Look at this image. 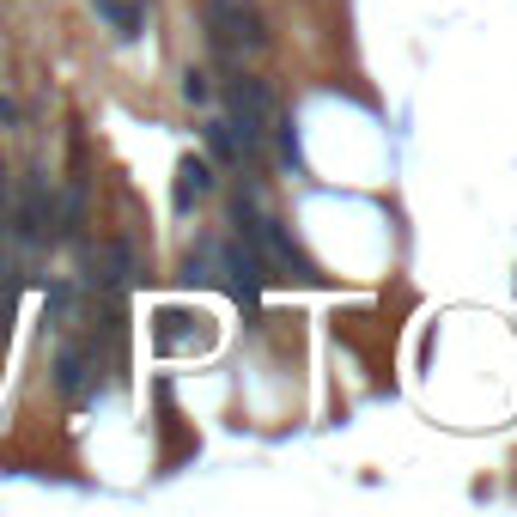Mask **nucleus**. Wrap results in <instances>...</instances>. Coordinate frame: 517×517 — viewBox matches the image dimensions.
Segmentation results:
<instances>
[{
	"instance_id": "obj_9",
	"label": "nucleus",
	"mask_w": 517,
	"mask_h": 517,
	"mask_svg": "<svg viewBox=\"0 0 517 517\" xmlns=\"http://www.w3.org/2000/svg\"><path fill=\"white\" fill-rule=\"evenodd\" d=\"M183 98H189V104H207V98H213V86H207V73H195V67L183 73Z\"/></svg>"
},
{
	"instance_id": "obj_8",
	"label": "nucleus",
	"mask_w": 517,
	"mask_h": 517,
	"mask_svg": "<svg viewBox=\"0 0 517 517\" xmlns=\"http://www.w3.org/2000/svg\"><path fill=\"white\" fill-rule=\"evenodd\" d=\"M104 19H110L122 37H140V7H128V0H104Z\"/></svg>"
},
{
	"instance_id": "obj_6",
	"label": "nucleus",
	"mask_w": 517,
	"mask_h": 517,
	"mask_svg": "<svg viewBox=\"0 0 517 517\" xmlns=\"http://www.w3.org/2000/svg\"><path fill=\"white\" fill-rule=\"evenodd\" d=\"M201 134H207V153H213V159H226V165H232V159H244V146H238L232 122H207Z\"/></svg>"
},
{
	"instance_id": "obj_4",
	"label": "nucleus",
	"mask_w": 517,
	"mask_h": 517,
	"mask_svg": "<svg viewBox=\"0 0 517 517\" xmlns=\"http://www.w3.org/2000/svg\"><path fill=\"white\" fill-rule=\"evenodd\" d=\"M55 384H61L67 396H86V384H92V353H86V347H61V353H55Z\"/></svg>"
},
{
	"instance_id": "obj_1",
	"label": "nucleus",
	"mask_w": 517,
	"mask_h": 517,
	"mask_svg": "<svg viewBox=\"0 0 517 517\" xmlns=\"http://www.w3.org/2000/svg\"><path fill=\"white\" fill-rule=\"evenodd\" d=\"M226 110H232L226 122H232L238 146H244V153H256L262 134H268V122H274V92L262 80H250V73H232V80H226Z\"/></svg>"
},
{
	"instance_id": "obj_3",
	"label": "nucleus",
	"mask_w": 517,
	"mask_h": 517,
	"mask_svg": "<svg viewBox=\"0 0 517 517\" xmlns=\"http://www.w3.org/2000/svg\"><path fill=\"white\" fill-rule=\"evenodd\" d=\"M13 226H19V238L25 244H43L49 238V183L37 177V171H25V195H19V207H13Z\"/></svg>"
},
{
	"instance_id": "obj_5",
	"label": "nucleus",
	"mask_w": 517,
	"mask_h": 517,
	"mask_svg": "<svg viewBox=\"0 0 517 517\" xmlns=\"http://www.w3.org/2000/svg\"><path fill=\"white\" fill-rule=\"evenodd\" d=\"M207 189H213V171H207V159H195V153H189V159L177 165V207L189 213V207H195Z\"/></svg>"
},
{
	"instance_id": "obj_7",
	"label": "nucleus",
	"mask_w": 517,
	"mask_h": 517,
	"mask_svg": "<svg viewBox=\"0 0 517 517\" xmlns=\"http://www.w3.org/2000/svg\"><path fill=\"white\" fill-rule=\"evenodd\" d=\"M98 280H104V286H128V280H134V250H128V244H110Z\"/></svg>"
},
{
	"instance_id": "obj_2",
	"label": "nucleus",
	"mask_w": 517,
	"mask_h": 517,
	"mask_svg": "<svg viewBox=\"0 0 517 517\" xmlns=\"http://www.w3.org/2000/svg\"><path fill=\"white\" fill-rule=\"evenodd\" d=\"M219 268H226V280H232V292L244 305H256L262 299V250L256 244H219Z\"/></svg>"
}]
</instances>
